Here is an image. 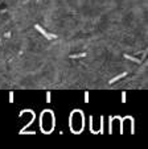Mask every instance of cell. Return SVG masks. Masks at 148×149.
Here are the masks:
<instances>
[{
  "label": "cell",
  "mask_w": 148,
  "mask_h": 149,
  "mask_svg": "<svg viewBox=\"0 0 148 149\" xmlns=\"http://www.w3.org/2000/svg\"><path fill=\"white\" fill-rule=\"evenodd\" d=\"M83 112L81 111H74L70 115V130L74 133H79L83 130Z\"/></svg>",
  "instance_id": "6da1fadb"
},
{
  "label": "cell",
  "mask_w": 148,
  "mask_h": 149,
  "mask_svg": "<svg viewBox=\"0 0 148 149\" xmlns=\"http://www.w3.org/2000/svg\"><path fill=\"white\" fill-rule=\"evenodd\" d=\"M36 28H37V29H39V31H40V32H41V33H42V34H44V36H46V37H48V38H51V37H54V36H49V34H46V32H45V31H44V29H42V28H41V26L36 25Z\"/></svg>",
  "instance_id": "7a4b0ae2"
},
{
  "label": "cell",
  "mask_w": 148,
  "mask_h": 149,
  "mask_svg": "<svg viewBox=\"0 0 148 149\" xmlns=\"http://www.w3.org/2000/svg\"><path fill=\"white\" fill-rule=\"evenodd\" d=\"M126 75V73H123V74H120V75H118V77H115L114 79H111L110 81V83H112V82H115V81H118V79H120V78H123V77Z\"/></svg>",
  "instance_id": "3957f363"
},
{
  "label": "cell",
  "mask_w": 148,
  "mask_h": 149,
  "mask_svg": "<svg viewBox=\"0 0 148 149\" xmlns=\"http://www.w3.org/2000/svg\"><path fill=\"white\" fill-rule=\"evenodd\" d=\"M51 99H52V96H51V93H46V102H48V103L51 102Z\"/></svg>",
  "instance_id": "277c9868"
},
{
  "label": "cell",
  "mask_w": 148,
  "mask_h": 149,
  "mask_svg": "<svg viewBox=\"0 0 148 149\" xmlns=\"http://www.w3.org/2000/svg\"><path fill=\"white\" fill-rule=\"evenodd\" d=\"M122 102L123 103L126 102V93H122Z\"/></svg>",
  "instance_id": "5b68a950"
},
{
  "label": "cell",
  "mask_w": 148,
  "mask_h": 149,
  "mask_svg": "<svg viewBox=\"0 0 148 149\" xmlns=\"http://www.w3.org/2000/svg\"><path fill=\"white\" fill-rule=\"evenodd\" d=\"M9 102H13V93H9Z\"/></svg>",
  "instance_id": "8992f818"
},
{
  "label": "cell",
  "mask_w": 148,
  "mask_h": 149,
  "mask_svg": "<svg viewBox=\"0 0 148 149\" xmlns=\"http://www.w3.org/2000/svg\"><path fill=\"white\" fill-rule=\"evenodd\" d=\"M85 102H89V93H85Z\"/></svg>",
  "instance_id": "52a82bcc"
}]
</instances>
